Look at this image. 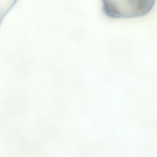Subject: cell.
Masks as SVG:
<instances>
[{"mask_svg":"<svg viewBox=\"0 0 157 157\" xmlns=\"http://www.w3.org/2000/svg\"><path fill=\"white\" fill-rule=\"evenodd\" d=\"M155 0H101L103 13L111 18L141 17L148 14Z\"/></svg>","mask_w":157,"mask_h":157,"instance_id":"6da1fadb","label":"cell"}]
</instances>
